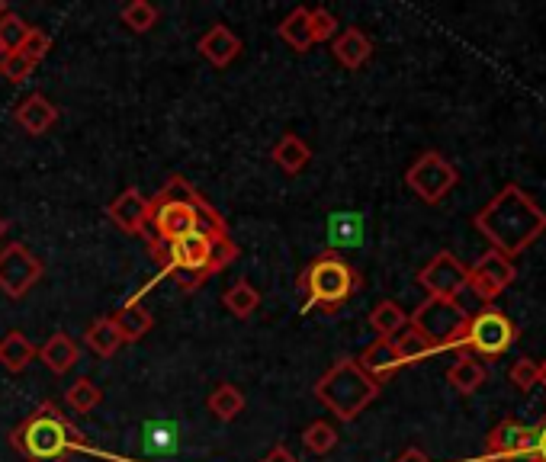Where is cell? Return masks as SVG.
Masks as SVG:
<instances>
[{"mask_svg": "<svg viewBox=\"0 0 546 462\" xmlns=\"http://www.w3.org/2000/svg\"><path fill=\"white\" fill-rule=\"evenodd\" d=\"M473 225L492 244V251L511 260L524 254L546 231V212L518 183H508L473 215Z\"/></svg>", "mask_w": 546, "mask_h": 462, "instance_id": "6da1fadb", "label": "cell"}, {"mask_svg": "<svg viewBox=\"0 0 546 462\" xmlns=\"http://www.w3.org/2000/svg\"><path fill=\"white\" fill-rule=\"evenodd\" d=\"M151 257L158 260L161 270L168 276H177L180 289L196 292L209 276H216L229 264H235L238 244L229 235L209 238L203 231H190V235L168 241V244L151 241Z\"/></svg>", "mask_w": 546, "mask_h": 462, "instance_id": "7a4b0ae2", "label": "cell"}, {"mask_svg": "<svg viewBox=\"0 0 546 462\" xmlns=\"http://www.w3.org/2000/svg\"><path fill=\"white\" fill-rule=\"evenodd\" d=\"M10 443L26 462H68L74 450H87V437L52 402L29 414L10 434Z\"/></svg>", "mask_w": 546, "mask_h": 462, "instance_id": "3957f363", "label": "cell"}, {"mask_svg": "<svg viewBox=\"0 0 546 462\" xmlns=\"http://www.w3.org/2000/svg\"><path fill=\"white\" fill-rule=\"evenodd\" d=\"M312 392L338 421L351 424L376 402L379 382L363 373L354 357H341L322 379L312 385Z\"/></svg>", "mask_w": 546, "mask_h": 462, "instance_id": "277c9868", "label": "cell"}, {"mask_svg": "<svg viewBox=\"0 0 546 462\" xmlns=\"http://www.w3.org/2000/svg\"><path fill=\"white\" fill-rule=\"evenodd\" d=\"M299 289H302V296H306L309 308L335 312V308L351 302L363 289V276L347 264L341 254L325 251V254H318L306 270H302Z\"/></svg>", "mask_w": 546, "mask_h": 462, "instance_id": "5b68a950", "label": "cell"}, {"mask_svg": "<svg viewBox=\"0 0 546 462\" xmlns=\"http://www.w3.org/2000/svg\"><path fill=\"white\" fill-rule=\"evenodd\" d=\"M408 325L421 331L428 341L441 350H466V328H469V312L460 302L450 299H424L415 315L408 318Z\"/></svg>", "mask_w": 546, "mask_h": 462, "instance_id": "8992f818", "label": "cell"}, {"mask_svg": "<svg viewBox=\"0 0 546 462\" xmlns=\"http://www.w3.org/2000/svg\"><path fill=\"white\" fill-rule=\"evenodd\" d=\"M518 341V328L514 321L498 312V308H482L479 315H469L466 328V350L479 360H498Z\"/></svg>", "mask_w": 546, "mask_h": 462, "instance_id": "52a82bcc", "label": "cell"}, {"mask_svg": "<svg viewBox=\"0 0 546 462\" xmlns=\"http://www.w3.org/2000/svg\"><path fill=\"white\" fill-rule=\"evenodd\" d=\"M405 183L412 187V193L418 199H424L428 206H437L460 183V171L444 158L441 151H424L405 171Z\"/></svg>", "mask_w": 546, "mask_h": 462, "instance_id": "ba28073f", "label": "cell"}, {"mask_svg": "<svg viewBox=\"0 0 546 462\" xmlns=\"http://www.w3.org/2000/svg\"><path fill=\"white\" fill-rule=\"evenodd\" d=\"M45 273L42 260L26 248L20 241H10L4 251H0V292L7 299H23L29 289H33Z\"/></svg>", "mask_w": 546, "mask_h": 462, "instance_id": "9c48e42d", "label": "cell"}, {"mask_svg": "<svg viewBox=\"0 0 546 462\" xmlns=\"http://www.w3.org/2000/svg\"><path fill=\"white\" fill-rule=\"evenodd\" d=\"M537 456V427L521 421H502L485 440V462H527Z\"/></svg>", "mask_w": 546, "mask_h": 462, "instance_id": "30bf717a", "label": "cell"}, {"mask_svg": "<svg viewBox=\"0 0 546 462\" xmlns=\"http://www.w3.org/2000/svg\"><path fill=\"white\" fill-rule=\"evenodd\" d=\"M418 283H421L424 292H428V299L457 302L460 292L469 283V267L463 264L460 257H453L450 251H441L418 270Z\"/></svg>", "mask_w": 546, "mask_h": 462, "instance_id": "8fae6325", "label": "cell"}, {"mask_svg": "<svg viewBox=\"0 0 546 462\" xmlns=\"http://www.w3.org/2000/svg\"><path fill=\"white\" fill-rule=\"evenodd\" d=\"M514 276H518V270H514V264H511L508 257H502L498 251H485L476 260V264L469 267V283H466V289H473L476 299L492 302V299H498L514 283Z\"/></svg>", "mask_w": 546, "mask_h": 462, "instance_id": "7c38bea8", "label": "cell"}, {"mask_svg": "<svg viewBox=\"0 0 546 462\" xmlns=\"http://www.w3.org/2000/svg\"><path fill=\"white\" fill-rule=\"evenodd\" d=\"M106 215H110V222L126 231V235H145V228L151 222V203L142 190H123L110 206H106Z\"/></svg>", "mask_w": 546, "mask_h": 462, "instance_id": "4fadbf2b", "label": "cell"}, {"mask_svg": "<svg viewBox=\"0 0 546 462\" xmlns=\"http://www.w3.org/2000/svg\"><path fill=\"white\" fill-rule=\"evenodd\" d=\"M13 119L26 135H45L58 122V106L45 94H29L17 103Z\"/></svg>", "mask_w": 546, "mask_h": 462, "instance_id": "5bb4252c", "label": "cell"}, {"mask_svg": "<svg viewBox=\"0 0 546 462\" xmlns=\"http://www.w3.org/2000/svg\"><path fill=\"white\" fill-rule=\"evenodd\" d=\"M196 49H200V55L209 61L212 68H229L232 61L241 55V39L225 23H216L200 36V45H196Z\"/></svg>", "mask_w": 546, "mask_h": 462, "instance_id": "9a60e30c", "label": "cell"}, {"mask_svg": "<svg viewBox=\"0 0 546 462\" xmlns=\"http://www.w3.org/2000/svg\"><path fill=\"white\" fill-rule=\"evenodd\" d=\"M357 363H360L363 373H367L370 379H376L379 385H383L386 379H392L402 369V363L396 357V347H392V341H386V337H376V341L357 357Z\"/></svg>", "mask_w": 546, "mask_h": 462, "instance_id": "2e32d148", "label": "cell"}, {"mask_svg": "<svg viewBox=\"0 0 546 462\" xmlns=\"http://www.w3.org/2000/svg\"><path fill=\"white\" fill-rule=\"evenodd\" d=\"M331 52H335L338 65H344L347 71H357L370 61L373 55V42L370 36L363 33V29L357 26H347L341 36H335V42H331Z\"/></svg>", "mask_w": 546, "mask_h": 462, "instance_id": "e0dca14e", "label": "cell"}, {"mask_svg": "<svg viewBox=\"0 0 546 462\" xmlns=\"http://www.w3.org/2000/svg\"><path fill=\"white\" fill-rule=\"evenodd\" d=\"M78 344L71 341V337L65 331H55L49 341H45L36 353V360L45 363V369H52L55 376H65L68 369H74V363H78Z\"/></svg>", "mask_w": 546, "mask_h": 462, "instance_id": "ac0fdd59", "label": "cell"}, {"mask_svg": "<svg viewBox=\"0 0 546 462\" xmlns=\"http://www.w3.org/2000/svg\"><path fill=\"white\" fill-rule=\"evenodd\" d=\"M113 325L119 328V334H123V344H135L142 341V337L151 331V325H155V318H151V312L142 305V299H129L123 308H116Z\"/></svg>", "mask_w": 546, "mask_h": 462, "instance_id": "d6986e66", "label": "cell"}, {"mask_svg": "<svg viewBox=\"0 0 546 462\" xmlns=\"http://www.w3.org/2000/svg\"><path fill=\"white\" fill-rule=\"evenodd\" d=\"M270 158H273V164H277L283 174L296 177V174L306 171V164L312 161V148H309L306 142H302L299 135L290 132V135H283L277 145H273Z\"/></svg>", "mask_w": 546, "mask_h": 462, "instance_id": "ffe728a7", "label": "cell"}, {"mask_svg": "<svg viewBox=\"0 0 546 462\" xmlns=\"http://www.w3.org/2000/svg\"><path fill=\"white\" fill-rule=\"evenodd\" d=\"M39 347L29 341L23 331H10L4 334V341H0V366L7 369V373H23V369L36 360Z\"/></svg>", "mask_w": 546, "mask_h": 462, "instance_id": "44dd1931", "label": "cell"}, {"mask_svg": "<svg viewBox=\"0 0 546 462\" xmlns=\"http://www.w3.org/2000/svg\"><path fill=\"white\" fill-rule=\"evenodd\" d=\"M277 33H280V39L290 45L293 52H309L312 45H315V39H312V26H309V10L306 7H296V10H290L286 17L280 20V26H277Z\"/></svg>", "mask_w": 546, "mask_h": 462, "instance_id": "7402d4cb", "label": "cell"}, {"mask_svg": "<svg viewBox=\"0 0 546 462\" xmlns=\"http://www.w3.org/2000/svg\"><path fill=\"white\" fill-rule=\"evenodd\" d=\"M485 379H489V369H485L476 357H469V353H463V357L447 369V382H450L460 395H473V392H479L482 385H485Z\"/></svg>", "mask_w": 546, "mask_h": 462, "instance_id": "603a6c76", "label": "cell"}, {"mask_svg": "<svg viewBox=\"0 0 546 462\" xmlns=\"http://www.w3.org/2000/svg\"><path fill=\"white\" fill-rule=\"evenodd\" d=\"M392 347H396V357H399L402 366L421 363V360H428V357H434V353H437V347L421 331H415L412 325L392 337Z\"/></svg>", "mask_w": 546, "mask_h": 462, "instance_id": "cb8c5ba5", "label": "cell"}, {"mask_svg": "<svg viewBox=\"0 0 546 462\" xmlns=\"http://www.w3.org/2000/svg\"><path fill=\"white\" fill-rule=\"evenodd\" d=\"M84 341L87 347L97 353V357L103 360H110L113 353L123 347V334H119V328L113 325V318H97V321H90V328L84 331Z\"/></svg>", "mask_w": 546, "mask_h": 462, "instance_id": "d4e9b609", "label": "cell"}, {"mask_svg": "<svg viewBox=\"0 0 546 462\" xmlns=\"http://www.w3.org/2000/svg\"><path fill=\"white\" fill-rule=\"evenodd\" d=\"M370 328L379 334V337H386V341H392L399 331L408 328V315H405V308L399 302H392V299H383V302H376V308L370 312Z\"/></svg>", "mask_w": 546, "mask_h": 462, "instance_id": "484cf974", "label": "cell"}, {"mask_svg": "<svg viewBox=\"0 0 546 462\" xmlns=\"http://www.w3.org/2000/svg\"><path fill=\"white\" fill-rule=\"evenodd\" d=\"M206 408L216 414L219 421H235L238 414L245 411V395H241V389H235L232 382H219L216 389L209 392Z\"/></svg>", "mask_w": 546, "mask_h": 462, "instance_id": "4316f807", "label": "cell"}, {"mask_svg": "<svg viewBox=\"0 0 546 462\" xmlns=\"http://www.w3.org/2000/svg\"><path fill=\"white\" fill-rule=\"evenodd\" d=\"M222 305L229 308L235 318H251L261 305V292L254 289L251 280H238L235 286H229L222 292Z\"/></svg>", "mask_w": 546, "mask_h": 462, "instance_id": "83f0119b", "label": "cell"}, {"mask_svg": "<svg viewBox=\"0 0 546 462\" xmlns=\"http://www.w3.org/2000/svg\"><path fill=\"white\" fill-rule=\"evenodd\" d=\"M158 17H161L158 7L148 4V0H132V4L119 10V20H123V26H129L132 33H148V29H155Z\"/></svg>", "mask_w": 546, "mask_h": 462, "instance_id": "f1b7e54d", "label": "cell"}, {"mask_svg": "<svg viewBox=\"0 0 546 462\" xmlns=\"http://www.w3.org/2000/svg\"><path fill=\"white\" fill-rule=\"evenodd\" d=\"M302 446H306L312 456H325L338 446V430L328 421H312L306 430H302Z\"/></svg>", "mask_w": 546, "mask_h": 462, "instance_id": "f546056e", "label": "cell"}, {"mask_svg": "<svg viewBox=\"0 0 546 462\" xmlns=\"http://www.w3.org/2000/svg\"><path fill=\"white\" fill-rule=\"evenodd\" d=\"M100 389H97V382L94 379H78V382H71L68 385V392H65V402L71 411H78V414H87V411H94L100 405Z\"/></svg>", "mask_w": 546, "mask_h": 462, "instance_id": "4dcf8cb0", "label": "cell"}, {"mask_svg": "<svg viewBox=\"0 0 546 462\" xmlns=\"http://www.w3.org/2000/svg\"><path fill=\"white\" fill-rule=\"evenodd\" d=\"M196 199H203L200 190H196L190 180H184V177H177V174H174L155 196L148 199V203H151V206H161V203H196Z\"/></svg>", "mask_w": 546, "mask_h": 462, "instance_id": "1f68e13d", "label": "cell"}, {"mask_svg": "<svg viewBox=\"0 0 546 462\" xmlns=\"http://www.w3.org/2000/svg\"><path fill=\"white\" fill-rule=\"evenodd\" d=\"M26 33H29V26L23 17H17V13H4V17H0V42H4L7 52H17Z\"/></svg>", "mask_w": 546, "mask_h": 462, "instance_id": "d6a6232c", "label": "cell"}, {"mask_svg": "<svg viewBox=\"0 0 546 462\" xmlns=\"http://www.w3.org/2000/svg\"><path fill=\"white\" fill-rule=\"evenodd\" d=\"M511 385L518 392H530V389H537V385L543 382V376H540V363H534L530 357H524V360H518L511 366Z\"/></svg>", "mask_w": 546, "mask_h": 462, "instance_id": "836d02e7", "label": "cell"}, {"mask_svg": "<svg viewBox=\"0 0 546 462\" xmlns=\"http://www.w3.org/2000/svg\"><path fill=\"white\" fill-rule=\"evenodd\" d=\"M33 71H36V65L23 52H7L4 61H0V77L10 84H23Z\"/></svg>", "mask_w": 546, "mask_h": 462, "instance_id": "e575fe53", "label": "cell"}, {"mask_svg": "<svg viewBox=\"0 0 546 462\" xmlns=\"http://www.w3.org/2000/svg\"><path fill=\"white\" fill-rule=\"evenodd\" d=\"M49 49H52V36L45 33V29H36V26H29V33H26V39H23V45L17 52H23L33 65H39V61L49 55Z\"/></svg>", "mask_w": 546, "mask_h": 462, "instance_id": "d590c367", "label": "cell"}, {"mask_svg": "<svg viewBox=\"0 0 546 462\" xmlns=\"http://www.w3.org/2000/svg\"><path fill=\"white\" fill-rule=\"evenodd\" d=\"M309 26H312V39L315 42H328L338 36V20L335 13L325 10V7H315L309 10Z\"/></svg>", "mask_w": 546, "mask_h": 462, "instance_id": "8d00e7d4", "label": "cell"}, {"mask_svg": "<svg viewBox=\"0 0 546 462\" xmlns=\"http://www.w3.org/2000/svg\"><path fill=\"white\" fill-rule=\"evenodd\" d=\"M261 462H299V456L290 450V446H273Z\"/></svg>", "mask_w": 546, "mask_h": 462, "instance_id": "74e56055", "label": "cell"}, {"mask_svg": "<svg viewBox=\"0 0 546 462\" xmlns=\"http://www.w3.org/2000/svg\"><path fill=\"white\" fill-rule=\"evenodd\" d=\"M537 459L546 462V421L537 427Z\"/></svg>", "mask_w": 546, "mask_h": 462, "instance_id": "f35d334b", "label": "cell"}, {"mask_svg": "<svg viewBox=\"0 0 546 462\" xmlns=\"http://www.w3.org/2000/svg\"><path fill=\"white\" fill-rule=\"evenodd\" d=\"M396 462H431L428 456H424L421 450H415V446H412V450H405Z\"/></svg>", "mask_w": 546, "mask_h": 462, "instance_id": "ab89813d", "label": "cell"}, {"mask_svg": "<svg viewBox=\"0 0 546 462\" xmlns=\"http://www.w3.org/2000/svg\"><path fill=\"white\" fill-rule=\"evenodd\" d=\"M7 235V219H0V238Z\"/></svg>", "mask_w": 546, "mask_h": 462, "instance_id": "60d3db41", "label": "cell"}, {"mask_svg": "<svg viewBox=\"0 0 546 462\" xmlns=\"http://www.w3.org/2000/svg\"><path fill=\"white\" fill-rule=\"evenodd\" d=\"M540 376H543V382H540V385H546V363H540Z\"/></svg>", "mask_w": 546, "mask_h": 462, "instance_id": "b9f144b4", "label": "cell"}, {"mask_svg": "<svg viewBox=\"0 0 546 462\" xmlns=\"http://www.w3.org/2000/svg\"><path fill=\"white\" fill-rule=\"evenodd\" d=\"M4 13H10V10H7V4H4V0H0V17H4Z\"/></svg>", "mask_w": 546, "mask_h": 462, "instance_id": "7bdbcfd3", "label": "cell"}, {"mask_svg": "<svg viewBox=\"0 0 546 462\" xmlns=\"http://www.w3.org/2000/svg\"><path fill=\"white\" fill-rule=\"evenodd\" d=\"M4 55H7V49H4V42H0V61H4Z\"/></svg>", "mask_w": 546, "mask_h": 462, "instance_id": "ee69618b", "label": "cell"}, {"mask_svg": "<svg viewBox=\"0 0 546 462\" xmlns=\"http://www.w3.org/2000/svg\"><path fill=\"white\" fill-rule=\"evenodd\" d=\"M527 462H540V459H537V456H534V459H527Z\"/></svg>", "mask_w": 546, "mask_h": 462, "instance_id": "f6af8a7d", "label": "cell"}]
</instances>
